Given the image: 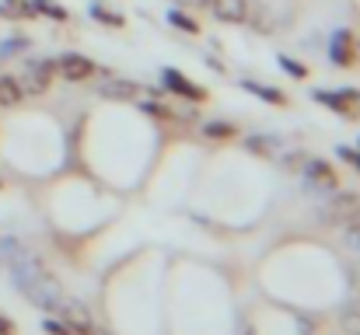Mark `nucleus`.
Returning a JSON list of instances; mask_svg holds the SVG:
<instances>
[{"label": "nucleus", "mask_w": 360, "mask_h": 335, "mask_svg": "<svg viewBox=\"0 0 360 335\" xmlns=\"http://www.w3.org/2000/svg\"><path fill=\"white\" fill-rule=\"evenodd\" d=\"M42 329H46L49 335H77L67 322H53V318H46V325H42Z\"/></svg>", "instance_id": "obj_20"}, {"label": "nucleus", "mask_w": 360, "mask_h": 335, "mask_svg": "<svg viewBox=\"0 0 360 335\" xmlns=\"http://www.w3.org/2000/svg\"><path fill=\"white\" fill-rule=\"evenodd\" d=\"M91 335H109V332H95V329H91Z\"/></svg>", "instance_id": "obj_28"}, {"label": "nucleus", "mask_w": 360, "mask_h": 335, "mask_svg": "<svg viewBox=\"0 0 360 335\" xmlns=\"http://www.w3.org/2000/svg\"><path fill=\"white\" fill-rule=\"evenodd\" d=\"M343 157H347V161H350V164L360 171V154H357V150H343Z\"/></svg>", "instance_id": "obj_24"}, {"label": "nucleus", "mask_w": 360, "mask_h": 335, "mask_svg": "<svg viewBox=\"0 0 360 335\" xmlns=\"http://www.w3.org/2000/svg\"><path fill=\"white\" fill-rule=\"evenodd\" d=\"M0 14H7V18H32L35 11H32V0H4Z\"/></svg>", "instance_id": "obj_15"}, {"label": "nucleus", "mask_w": 360, "mask_h": 335, "mask_svg": "<svg viewBox=\"0 0 360 335\" xmlns=\"http://www.w3.org/2000/svg\"><path fill=\"white\" fill-rule=\"evenodd\" d=\"M333 60H336L340 67H350V63L357 60L354 35H350V32H336V39H333Z\"/></svg>", "instance_id": "obj_10"}, {"label": "nucleus", "mask_w": 360, "mask_h": 335, "mask_svg": "<svg viewBox=\"0 0 360 335\" xmlns=\"http://www.w3.org/2000/svg\"><path fill=\"white\" fill-rule=\"evenodd\" d=\"M32 11H35V14H49V18H56V21H67V11H63L60 4H53V0H32Z\"/></svg>", "instance_id": "obj_16"}, {"label": "nucleus", "mask_w": 360, "mask_h": 335, "mask_svg": "<svg viewBox=\"0 0 360 335\" xmlns=\"http://www.w3.org/2000/svg\"><path fill=\"white\" fill-rule=\"evenodd\" d=\"M280 67H283L287 74H294V77H308V67H304V63H294V60H287V56H280Z\"/></svg>", "instance_id": "obj_21"}, {"label": "nucleus", "mask_w": 360, "mask_h": 335, "mask_svg": "<svg viewBox=\"0 0 360 335\" xmlns=\"http://www.w3.org/2000/svg\"><path fill=\"white\" fill-rule=\"evenodd\" d=\"M91 14H95L98 21H109V25H122V18H120V14H112V11H105L102 4H95V7H91Z\"/></svg>", "instance_id": "obj_22"}, {"label": "nucleus", "mask_w": 360, "mask_h": 335, "mask_svg": "<svg viewBox=\"0 0 360 335\" xmlns=\"http://www.w3.org/2000/svg\"><path fill=\"white\" fill-rule=\"evenodd\" d=\"M11 272H14V283H18V290L32 301V304H39V308H56L60 301H63V287H60V280L53 276V272H46L28 251L11 265Z\"/></svg>", "instance_id": "obj_1"}, {"label": "nucleus", "mask_w": 360, "mask_h": 335, "mask_svg": "<svg viewBox=\"0 0 360 335\" xmlns=\"http://www.w3.org/2000/svg\"><path fill=\"white\" fill-rule=\"evenodd\" d=\"M354 223H357V241H360V221H354Z\"/></svg>", "instance_id": "obj_27"}, {"label": "nucleus", "mask_w": 360, "mask_h": 335, "mask_svg": "<svg viewBox=\"0 0 360 335\" xmlns=\"http://www.w3.org/2000/svg\"><path fill=\"white\" fill-rule=\"evenodd\" d=\"M168 21H172L179 32H186V35H200L196 18H189V14H186V11H179V7H175V11H168Z\"/></svg>", "instance_id": "obj_13"}, {"label": "nucleus", "mask_w": 360, "mask_h": 335, "mask_svg": "<svg viewBox=\"0 0 360 335\" xmlns=\"http://www.w3.org/2000/svg\"><path fill=\"white\" fill-rule=\"evenodd\" d=\"M49 81H53V63H28L18 77L21 95H42L49 88Z\"/></svg>", "instance_id": "obj_2"}, {"label": "nucleus", "mask_w": 360, "mask_h": 335, "mask_svg": "<svg viewBox=\"0 0 360 335\" xmlns=\"http://www.w3.org/2000/svg\"><path fill=\"white\" fill-rule=\"evenodd\" d=\"M56 311L63 315V322L77 335H91V315L84 311V304H77V301H60Z\"/></svg>", "instance_id": "obj_5"}, {"label": "nucleus", "mask_w": 360, "mask_h": 335, "mask_svg": "<svg viewBox=\"0 0 360 335\" xmlns=\"http://www.w3.org/2000/svg\"><path fill=\"white\" fill-rule=\"evenodd\" d=\"M343 329L350 335H360V304H354V308L343 311Z\"/></svg>", "instance_id": "obj_18"}, {"label": "nucleus", "mask_w": 360, "mask_h": 335, "mask_svg": "<svg viewBox=\"0 0 360 335\" xmlns=\"http://www.w3.org/2000/svg\"><path fill=\"white\" fill-rule=\"evenodd\" d=\"M21 255H25V248H21L14 237H4V241H0V265H7V269H11Z\"/></svg>", "instance_id": "obj_14"}, {"label": "nucleus", "mask_w": 360, "mask_h": 335, "mask_svg": "<svg viewBox=\"0 0 360 335\" xmlns=\"http://www.w3.org/2000/svg\"><path fill=\"white\" fill-rule=\"evenodd\" d=\"M60 74H63V81H70V84H81V81H88V77L95 74V63H91L88 56L67 53V56L60 60Z\"/></svg>", "instance_id": "obj_4"}, {"label": "nucleus", "mask_w": 360, "mask_h": 335, "mask_svg": "<svg viewBox=\"0 0 360 335\" xmlns=\"http://www.w3.org/2000/svg\"><path fill=\"white\" fill-rule=\"evenodd\" d=\"M210 140H224V136H235V126H228V122H207V129H203Z\"/></svg>", "instance_id": "obj_19"}, {"label": "nucleus", "mask_w": 360, "mask_h": 335, "mask_svg": "<svg viewBox=\"0 0 360 335\" xmlns=\"http://www.w3.org/2000/svg\"><path fill=\"white\" fill-rule=\"evenodd\" d=\"M175 4H179V7H200L203 0H175Z\"/></svg>", "instance_id": "obj_25"}, {"label": "nucleus", "mask_w": 360, "mask_h": 335, "mask_svg": "<svg viewBox=\"0 0 360 335\" xmlns=\"http://www.w3.org/2000/svg\"><path fill=\"white\" fill-rule=\"evenodd\" d=\"M360 214V199L357 196H350V192H343V196H336L329 206H326V217L336 223H354Z\"/></svg>", "instance_id": "obj_6"}, {"label": "nucleus", "mask_w": 360, "mask_h": 335, "mask_svg": "<svg viewBox=\"0 0 360 335\" xmlns=\"http://www.w3.org/2000/svg\"><path fill=\"white\" fill-rule=\"evenodd\" d=\"M0 335H14V322L0 315Z\"/></svg>", "instance_id": "obj_23"}, {"label": "nucleus", "mask_w": 360, "mask_h": 335, "mask_svg": "<svg viewBox=\"0 0 360 335\" xmlns=\"http://www.w3.org/2000/svg\"><path fill=\"white\" fill-rule=\"evenodd\" d=\"M319 102L333 105V109L340 112V115H347V119H357V115H360V95H354V91H343V95L319 91Z\"/></svg>", "instance_id": "obj_9"}, {"label": "nucleus", "mask_w": 360, "mask_h": 335, "mask_svg": "<svg viewBox=\"0 0 360 335\" xmlns=\"http://www.w3.org/2000/svg\"><path fill=\"white\" fill-rule=\"evenodd\" d=\"M161 81L175 91V95H182V98H193V102H203L207 98V91L200 88V84H193L186 74H179V70H161Z\"/></svg>", "instance_id": "obj_7"}, {"label": "nucleus", "mask_w": 360, "mask_h": 335, "mask_svg": "<svg viewBox=\"0 0 360 335\" xmlns=\"http://www.w3.org/2000/svg\"><path fill=\"white\" fill-rule=\"evenodd\" d=\"M210 7V14L217 21H228V25H241L248 18V0H203Z\"/></svg>", "instance_id": "obj_3"}, {"label": "nucleus", "mask_w": 360, "mask_h": 335, "mask_svg": "<svg viewBox=\"0 0 360 335\" xmlns=\"http://www.w3.org/2000/svg\"><path fill=\"white\" fill-rule=\"evenodd\" d=\"M18 102H21L18 77H0V105H18Z\"/></svg>", "instance_id": "obj_12"}, {"label": "nucleus", "mask_w": 360, "mask_h": 335, "mask_svg": "<svg viewBox=\"0 0 360 335\" xmlns=\"http://www.w3.org/2000/svg\"><path fill=\"white\" fill-rule=\"evenodd\" d=\"M136 84L133 81H122V77H105L102 84H98V95L102 98H109V102H129V98H136Z\"/></svg>", "instance_id": "obj_8"}, {"label": "nucleus", "mask_w": 360, "mask_h": 335, "mask_svg": "<svg viewBox=\"0 0 360 335\" xmlns=\"http://www.w3.org/2000/svg\"><path fill=\"white\" fill-rule=\"evenodd\" d=\"M304 175H308L311 182H319L322 189H333V185H336V175H333V171H329V164H322V161H308Z\"/></svg>", "instance_id": "obj_11"}, {"label": "nucleus", "mask_w": 360, "mask_h": 335, "mask_svg": "<svg viewBox=\"0 0 360 335\" xmlns=\"http://www.w3.org/2000/svg\"><path fill=\"white\" fill-rule=\"evenodd\" d=\"M245 88H248V91H255V95H259V98H266V102H276V105H283V102H287L280 91H269V88L255 84V81H245Z\"/></svg>", "instance_id": "obj_17"}, {"label": "nucleus", "mask_w": 360, "mask_h": 335, "mask_svg": "<svg viewBox=\"0 0 360 335\" xmlns=\"http://www.w3.org/2000/svg\"><path fill=\"white\" fill-rule=\"evenodd\" d=\"M354 280H357V283H360V262H357V265H354Z\"/></svg>", "instance_id": "obj_26"}]
</instances>
